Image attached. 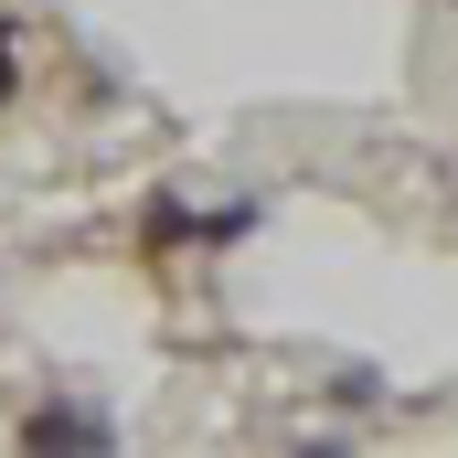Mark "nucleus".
<instances>
[{"instance_id":"nucleus-1","label":"nucleus","mask_w":458,"mask_h":458,"mask_svg":"<svg viewBox=\"0 0 458 458\" xmlns=\"http://www.w3.org/2000/svg\"><path fill=\"white\" fill-rule=\"evenodd\" d=\"M21 448H107V427H97V416H32Z\"/></svg>"},{"instance_id":"nucleus-2","label":"nucleus","mask_w":458,"mask_h":458,"mask_svg":"<svg viewBox=\"0 0 458 458\" xmlns=\"http://www.w3.org/2000/svg\"><path fill=\"white\" fill-rule=\"evenodd\" d=\"M0 97H11V54H0Z\"/></svg>"}]
</instances>
